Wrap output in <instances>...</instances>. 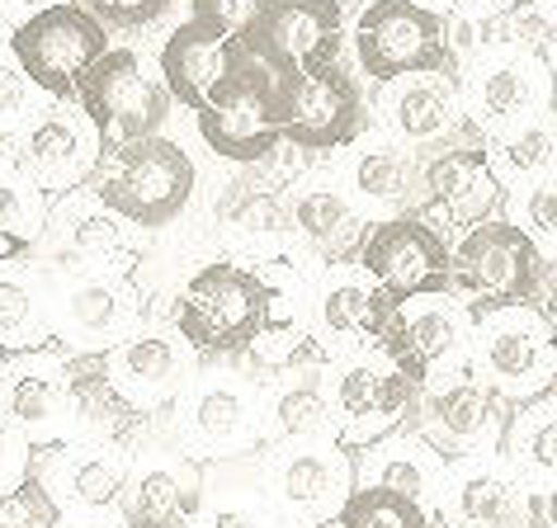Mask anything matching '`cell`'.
Here are the masks:
<instances>
[{
  "label": "cell",
  "instance_id": "1",
  "mask_svg": "<svg viewBox=\"0 0 557 528\" xmlns=\"http://www.w3.org/2000/svg\"><path fill=\"white\" fill-rule=\"evenodd\" d=\"M274 316V293L260 269L208 255L185 274L171 326L199 364H232L242 344Z\"/></svg>",
  "mask_w": 557,
  "mask_h": 528
},
{
  "label": "cell",
  "instance_id": "2",
  "mask_svg": "<svg viewBox=\"0 0 557 528\" xmlns=\"http://www.w3.org/2000/svg\"><path fill=\"white\" fill-rule=\"evenodd\" d=\"M86 185L100 193V203L123 227L165 231L194 208L199 193V165L175 137H137L100 151V165Z\"/></svg>",
  "mask_w": 557,
  "mask_h": 528
},
{
  "label": "cell",
  "instance_id": "3",
  "mask_svg": "<svg viewBox=\"0 0 557 528\" xmlns=\"http://www.w3.org/2000/svg\"><path fill=\"white\" fill-rule=\"evenodd\" d=\"M165 439L194 463L250 457L264 449L260 435V387L232 364H199L171 406L161 411Z\"/></svg>",
  "mask_w": 557,
  "mask_h": 528
},
{
  "label": "cell",
  "instance_id": "4",
  "mask_svg": "<svg viewBox=\"0 0 557 528\" xmlns=\"http://www.w3.org/2000/svg\"><path fill=\"white\" fill-rule=\"evenodd\" d=\"M468 368L486 382L496 401H529L548 392L557 378V330L548 307L539 302H506V307H468Z\"/></svg>",
  "mask_w": 557,
  "mask_h": 528
},
{
  "label": "cell",
  "instance_id": "5",
  "mask_svg": "<svg viewBox=\"0 0 557 528\" xmlns=\"http://www.w3.org/2000/svg\"><path fill=\"white\" fill-rule=\"evenodd\" d=\"M48 322L52 344L66 354H100L123 336L143 326V279H137V255L119 250L100 264L52 288L48 284Z\"/></svg>",
  "mask_w": 557,
  "mask_h": 528
},
{
  "label": "cell",
  "instance_id": "6",
  "mask_svg": "<svg viewBox=\"0 0 557 528\" xmlns=\"http://www.w3.org/2000/svg\"><path fill=\"white\" fill-rule=\"evenodd\" d=\"M444 293H454L463 307H506V302L548 307L543 302L548 298V260L506 217H486L449 246Z\"/></svg>",
  "mask_w": 557,
  "mask_h": 528
},
{
  "label": "cell",
  "instance_id": "7",
  "mask_svg": "<svg viewBox=\"0 0 557 528\" xmlns=\"http://www.w3.org/2000/svg\"><path fill=\"white\" fill-rule=\"evenodd\" d=\"M416 382L387 359L383 344H364L341 359H326V415L341 449H369L407 425Z\"/></svg>",
  "mask_w": 557,
  "mask_h": 528
},
{
  "label": "cell",
  "instance_id": "8",
  "mask_svg": "<svg viewBox=\"0 0 557 528\" xmlns=\"http://www.w3.org/2000/svg\"><path fill=\"white\" fill-rule=\"evenodd\" d=\"M260 453V481L288 528H326L355 491V453L331 435L264 443Z\"/></svg>",
  "mask_w": 557,
  "mask_h": 528
},
{
  "label": "cell",
  "instance_id": "9",
  "mask_svg": "<svg viewBox=\"0 0 557 528\" xmlns=\"http://www.w3.org/2000/svg\"><path fill=\"white\" fill-rule=\"evenodd\" d=\"M444 528H553V495H539L515 477L500 453H463L444 463L435 495Z\"/></svg>",
  "mask_w": 557,
  "mask_h": 528
},
{
  "label": "cell",
  "instance_id": "10",
  "mask_svg": "<svg viewBox=\"0 0 557 528\" xmlns=\"http://www.w3.org/2000/svg\"><path fill=\"white\" fill-rule=\"evenodd\" d=\"M458 109L482 142L548 114V58L524 48H478L468 66H458Z\"/></svg>",
  "mask_w": 557,
  "mask_h": 528
},
{
  "label": "cell",
  "instance_id": "11",
  "mask_svg": "<svg viewBox=\"0 0 557 528\" xmlns=\"http://www.w3.org/2000/svg\"><path fill=\"white\" fill-rule=\"evenodd\" d=\"M355 62L373 86L411 72H444L458 76V58L449 52L444 15L416 0H369L355 20Z\"/></svg>",
  "mask_w": 557,
  "mask_h": 528
},
{
  "label": "cell",
  "instance_id": "12",
  "mask_svg": "<svg viewBox=\"0 0 557 528\" xmlns=\"http://www.w3.org/2000/svg\"><path fill=\"white\" fill-rule=\"evenodd\" d=\"M5 48L48 100H76L81 76L90 72L100 52H109V29L81 0H62V5L10 24Z\"/></svg>",
  "mask_w": 557,
  "mask_h": 528
},
{
  "label": "cell",
  "instance_id": "13",
  "mask_svg": "<svg viewBox=\"0 0 557 528\" xmlns=\"http://www.w3.org/2000/svg\"><path fill=\"white\" fill-rule=\"evenodd\" d=\"M76 104H81V114L95 123L104 151L119 142H137V137L161 133V123L171 118V95H165L161 76H151V66L137 48L100 52L90 72L81 76Z\"/></svg>",
  "mask_w": 557,
  "mask_h": 528
},
{
  "label": "cell",
  "instance_id": "14",
  "mask_svg": "<svg viewBox=\"0 0 557 528\" xmlns=\"http://www.w3.org/2000/svg\"><path fill=\"white\" fill-rule=\"evenodd\" d=\"M0 147H5L0 156L15 165L38 193H48V199L86 185L95 175V165H100V151H104L100 133H95V123L81 114L76 100H48L10 142H0Z\"/></svg>",
  "mask_w": 557,
  "mask_h": 528
},
{
  "label": "cell",
  "instance_id": "15",
  "mask_svg": "<svg viewBox=\"0 0 557 528\" xmlns=\"http://www.w3.org/2000/svg\"><path fill=\"white\" fill-rule=\"evenodd\" d=\"M500 420H506V401H496L492 387L472 378L468 364L425 378L407 411V429L444 457L496 453Z\"/></svg>",
  "mask_w": 557,
  "mask_h": 528
},
{
  "label": "cell",
  "instance_id": "16",
  "mask_svg": "<svg viewBox=\"0 0 557 528\" xmlns=\"http://www.w3.org/2000/svg\"><path fill=\"white\" fill-rule=\"evenodd\" d=\"M274 76H298L341 62L345 15L341 0H260L256 20L236 38Z\"/></svg>",
  "mask_w": 557,
  "mask_h": 528
},
{
  "label": "cell",
  "instance_id": "17",
  "mask_svg": "<svg viewBox=\"0 0 557 528\" xmlns=\"http://www.w3.org/2000/svg\"><path fill=\"white\" fill-rule=\"evenodd\" d=\"M387 316H393V298L355 260L322 264V274L308 279L302 326H308L322 359H341L350 350H364V344H379Z\"/></svg>",
  "mask_w": 557,
  "mask_h": 528
},
{
  "label": "cell",
  "instance_id": "18",
  "mask_svg": "<svg viewBox=\"0 0 557 528\" xmlns=\"http://www.w3.org/2000/svg\"><path fill=\"white\" fill-rule=\"evenodd\" d=\"M203 147L227 165H256L284 142V76H274L264 62H250V72L236 86L194 114Z\"/></svg>",
  "mask_w": 557,
  "mask_h": 528
},
{
  "label": "cell",
  "instance_id": "19",
  "mask_svg": "<svg viewBox=\"0 0 557 528\" xmlns=\"http://www.w3.org/2000/svg\"><path fill=\"white\" fill-rule=\"evenodd\" d=\"M355 264L393 302L416 293H444V284H449V241L430 217H373L355 250Z\"/></svg>",
  "mask_w": 557,
  "mask_h": 528
},
{
  "label": "cell",
  "instance_id": "20",
  "mask_svg": "<svg viewBox=\"0 0 557 528\" xmlns=\"http://www.w3.org/2000/svg\"><path fill=\"white\" fill-rule=\"evenodd\" d=\"M203 491V463H194L171 439H147L128 449V481L119 491V524L123 528H194Z\"/></svg>",
  "mask_w": 557,
  "mask_h": 528
},
{
  "label": "cell",
  "instance_id": "21",
  "mask_svg": "<svg viewBox=\"0 0 557 528\" xmlns=\"http://www.w3.org/2000/svg\"><path fill=\"white\" fill-rule=\"evenodd\" d=\"M468 326L472 312L454 293H416L393 302V316H387L379 344L421 387L435 373L468 364Z\"/></svg>",
  "mask_w": 557,
  "mask_h": 528
},
{
  "label": "cell",
  "instance_id": "22",
  "mask_svg": "<svg viewBox=\"0 0 557 528\" xmlns=\"http://www.w3.org/2000/svg\"><path fill=\"white\" fill-rule=\"evenodd\" d=\"M95 359H100V373L109 378V387H114L143 420H157V415L185 392L194 368H199V359L175 336V326H137L133 336H123L119 344H109V350H100Z\"/></svg>",
  "mask_w": 557,
  "mask_h": 528
},
{
  "label": "cell",
  "instance_id": "23",
  "mask_svg": "<svg viewBox=\"0 0 557 528\" xmlns=\"http://www.w3.org/2000/svg\"><path fill=\"white\" fill-rule=\"evenodd\" d=\"M29 472L58 505V514H109L128 481V443L52 439L29 449Z\"/></svg>",
  "mask_w": 557,
  "mask_h": 528
},
{
  "label": "cell",
  "instance_id": "24",
  "mask_svg": "<svg viewBox=\"0 0 557 528\" xmlns=\"http://www.w3.org/2000/svg\"><path fill=\"white\" fill-rule=\"evenodd\" d=\"M364 133V90L341 62L284 76V142L298 151H341Z\"/></svg>",
  "mask_w": 557,
  "mask_h": 528
},
{
  "label": "cell",
  "instance_id": "25",
  "mask_svg": "<svg viewBox=\"0 0 557 528\" xmlns=\"http://www.w3.org/2000/svg\"><path fill=\"white\" fill-rule=\"evenodd\" d=\"M506 189L486 171V142L478 133H463L421 156V217L440 213L449 227H478L496 217Z\"/></svg>",
  "mask_w": 557,
  "mask_h": 528
},
{
  "label": "cell",
  "instance_id": "26",
  "mask_svg": "<svg viewBox=\"0 0 557 528\" xmlns=\"http://www.w3.org/2000/svg\"><path fill=\"white\" fill-rule=\"evenodd\" d=\"M250 62L256 58H250L232 34H218L199 20H185L161 43V86L175 104L199 114V109L222 100V95L250 72Z\"/></svg>",
  "mask_w": 557,
  "mask_h": 528
},
{
  "label": "cell",
  "instance_id": "27",
  "mask_svg": "<svg viewBox=\"0 0 557 528\" xmlns=\"http://www.w3.org/2000/svg\"><path fill=\"white\" fill-rule=\"evenodd\" d=\"M5 420L29 439V449L52 439H72L62 344L48 340V344H34V350L5 354Z\"/></svg>",
  "mask_w": 557,
  "mask_h": 528
},
{
  "label": "cell",
  "instance_id": "28",
  "mask_svg": "<svg viewBox=\"0 0 557 528\" xmlns=\"http://www.w3.org/2000/svg\"><path fill=\"white\" fill-rule=\"evenodd\" d=\"M369 231V217L350 189H341L326 175H298L288 185V236L302 246V255L317 264L355 260L359 241Z\"/></svg>",
  "mask_w": 557,
  "mask_h": 528
},
{
  "label": "cell",
  "instance_id": "29",
  "mask_svg": "<svg viewBox=\"0 0 557 528\" xmlns=\"http://www.w3.org/2000/svg\"><path fill=\"white\" fill-rule=\"evenodd\" d=\"M119 250H123V222L100 203V193L90 185H81L48 203V222L34 246V260L44 269L81 274L90 264L119 255Z\"/></svg>",
  "mask_w": 557,
  "mask_h": 528
},
{
  "label": "cell",
  "instance_id": "30",
  "mask_svg": "<svg viewBox=\"0 0 557 528\" xmlns=\"http://www.w3.org/2000/svg\"><path fill=\"white\" fill-rule=\"evenodd\" d=\"M458 76L444 72H411L397 80H383V128L393 142L411 147V151H435L454 137L472 133L463 123V109H458Z\"/></svg>",
  "mask_w": 557,
  "mask_h": 528
},
{
  "label": "cell",
  "instance_id": "31",
  "mask_svg": "<svg viewBox=\"0 0 557 528\" xmlns=\"http://www.w3.org/2000/svg\"><path fill=\"white\" fill-rule=\"evenodd\" d=\"M444 463H449V457L435 453L421 435H411V429L401 425L387 439L355 453V486H383V491H393V495H407L411 505H421L430 519H435Z\"/></svg>",
  "mask_w": 557,
  "mask_h": 528
},
{
  "label": "cell",
  "instance_id": "32",
  "mask_svg": "<svg viewBox=\"0 0 557 528\" xmlns=\"http://www.w3.org/2000/svg\"><path fill=\"white\" fill-rule=\"evenodd\" d=\"M194 528H288L260 481V457L203 463V491Z\"/></svg>",
  "mask_w": 557,
  "mask_h": 528
},
{
  "label": "cell",
  "instance_id": "33",
  "mask_svg": "<svg viewBox=\"0 0 557 528\" xmlns=\"http://www.w3.org/2000/svg\"><path fill=\"white\" fill-rule=\"evenodd\" d=\"M421 156L425 151H411L393 137H355L350 189L359 208H383V217H421Z\"/></svg>",
  "mask_w": 557,
  "mask_h": 528
},
{
  "label": "cell",
  "instance_id": "34",
  "mask_svg": "<svg viewBox=\"0 0 557 528\" xmlns=\"http://www.w3.org/2000/svg\"><path fill=\"white\" fill-rule=\"evenodd\" d=\"M496 453L515 467V477H520L529 491L553 495V477H557V392L553 387L506 406Z\"/></svg>",
  "mask_w": 557,
  "mask_h": 528
},
{
  "label": "cell",
  "instance_id": "35",
  "mask_svg": "<svg viewBox=\"0 0 557 528\" xmlns=\"http://www.w3.org/2000/svg\"><path fill=\"white\" fill-rule=\"evenodd\" d=\"M260 435H264V443L331 435V415H326V359H322V364H308V368L284 373V378L270 382V387H260Z\"/></svg>",
  "mask_w": 557,
  "mask_h": 528
},
{
  "label": "cell",
  "instance_id": "36",
  "mask_svg": "<svg viewBox=\"0 0 557 528\" xmlns=\"http://www.w3.org/2000/svg\"><path fill=\"white\" fill-rule=\"evenodd\" d=\"M52 340L48 274L29 264H0V354H20Z\"/></svg>",
  "mask_w": 557,
  "mask_h": 528
},
{
  "label": "cell",
  "instance_id": "37",
  "mask_svg": "<svg viewBox=\"0 0 557 528\" xmlns=\"http://www.w3.org/2000/svg\"><path fill=\"white\" fill-rule=\"evenodd\" d=\"M308 364H322V350L312 344L308 326H302L298 316H270V322L242 344V354L232 359V368L256 387H270L284 378V373L308 368Z\"/></svg>",
  "mask_w": 557,
  "mask_h": 528
},
{
  "label": "cell",
  "instance_id": "38",
  "mask_svg": "<svg viewBox=\"0 0 557 528\" xmlns=\"http://www.w3.org/2000/svg\"><path fill=\"white\" fill-rule=\"evenodd\" d=\"M48 193H38L15 165L0 156V264L29 260L48 222Z\"/></svg>",
  "mask_w": 557,
  "mask_h": 528
},
{
  "label": "cell",
  "instance_id": "39",
  "mask_svg": "<svg viewBox=\"0 0 557 528\" xmlns=\"http://www.w3.org/2000/svg\"><path fill=\"white\" fill-rule=\"evenodd\" d=\"M553 151H557L553 123H548V114H543V118H529V123H520V128L492 137V142H486V171L496 175L500 189L524 185V179L553 171Z\"/></svg>",
  "mask_w": 557,
  "mask_h": 528
},
{
  "label": "cell",
  "instance_id": "40",
  "mask_svg": "<svg viewBox=\"0 0 557 528\" xmlns=\"http://www.w3.org/2000/svg\"><path fill=\"white\" fill-rule=\"evenodd\" d=\"M326 528H435V519L407 495H393L383 486H355Z\"/></svg>",
  "mask_w": 557,
  "mask_h": 528
},
{
  "label": "cell",
  "instance_id": "41",
  "mask_svg": "<svg viewBox=\"0 0 557 528\" xmlns=\"http://www.w3.org/2000/svg\"><path fill=\"white\" fill-rule=\"evenodd\" d=\"M500 203H510V217H506L510 227H520L529 241H534L539 255L553 264V255H557V171L524 179V185Z\"/></svg>",
  "mask_w": 557,
  "mask_h": 528
},
{
  "label": "cell",
  "instance_id": "42",
  "mask_svg": "<svg viewBox=\"0 0 557 528\" xmlns=\"http://www.w3.org/2000/svg\"><path fill=\"white\" fill-rule=\"evenodd\" d=\"M44 104H48V95L20 72V62L10 58L5 38H0V142H10Z\"/></svg>",
  "mask_w": 557,
  "mask_h": 528
},
{
  "label": "cell",
  "instance_id": "43",
  "mask_svg": "<svg viewBox=\"0 0 557 528\" xmlns=\"http://www.w3.org/2000/svg\"><path fill=\"white\" fill-rule=\"evenodd\" d=\"M52 524H58V505L48 500L34 472L0 491V528H52Z\"/></svg>",
  "mask_w": 557,
  "mask_h": 528
},
{
  "label": "cell",
  "instance_id": "44",
  "mask_svg": "<svg viewBox=\"0 0 557 528\" xmlns=\"http://www.w3.org/2000/svg\"><path fill=\"white\" fill-rule=\"evenodd\" d=\"M81 5H86L104 29L109 24H114V29H147V24H157L165 10H171V0H81Z\"/></svg>",
  "mask_w": 557,
  "mask_h": 528
},
{
  "label": "cell",
  "instance_id": "45",
  "mask_svg": "<svg viewBox=\"0 0 557 528\" xmlns=\"http://www.w3.org/2000/svg\"><path fill=\"white\" fill-rule=\"evenodd\" d=\"M256 10H260V0H194L189 20H199V24H208V29H218V34L242 38L246 24L256 20Z\"/></svg>",
  "mask_w": 557,
  "mask_h": 528
},
{
  "label": "cell",
  "instance_id": "46",
  "mask_svg": "<svg viewBox=\"0 0 557 528\" xmlns=\"http://www.w3.org/2000/svg\"><path fill=\"white\" fill-rule=\"evenodd\" d=\"M29 477V439L0 415V491Z\"/></svg>",
  "mask_w": 557,
  "mask_h": 528
},
{
  "label": "cell",
  "instance_id": "47",
  "mask_svg": "<svg viewBox=\"0 0 557 528\" xmlns=\"http://www.w3.org/2000/svg\"><path fill=\"white\" fill-rule=\"evenodd\" d=\"M52 528H123V524H119V514L109 510V514H58Z\"/></svg>",
  "mask_w": 557,
  "mask_h": 528
},
{
  "label": "cell",
  "instance_id": "48",
  "mask_svg": "<svg viewBox=\"0 0 557 528\" xmlns=\"http://www.w3.org/2000/svg\"><path fill=\"white\" fill-rule=\"evenodd\" d=\"M52 5H62V0H0V15L10 24H20V20L38 15V10H52Z\"/></svg>",
  "mask_w": 557,
  "mask_h": 528
},
{
  "label": "cell",
  "instance_id": "49",
  "mask_svg": "<svg viewBox=\"0 0 557 528\" xmlns=\"http://www.w3.org/2000/svg\"><path fill=\"white\" fill-rule=\"evenodd\" d=\"M515 5V0H458L454 10H468V15H496V10Z\"/></svg>",
  "mask_w": 557,
  "mask_h": 528
},
{
  "label": "cell",
  "instance_id": "50",
  "mask_svg": "<svg viewBox=\"0 0 557 528\" xmlns=\"http://www.w3.org/2000/svg\"><path fill=\"white\" fill-rule=\"evenodd\" d=\"M416 5H425V10H440V15H449L458 0H416Z\"/></svg>",
  "mask_w": 557,
  "mask_h": 528
},
{
  "label": "cell",
  "instance_id": "51",
  "mask_svg": "<svg viewBox=\"0 0 557 528\" xmlns=\"http://www.w3.org/2000/svg\"><path fill=\"white\" fill-rule=\"evenodd\" d=\"M0 411H5V354H0Z\"/></svg>",
  "mask_w": 557,
  "mask_h": 528
}]
</instances>
